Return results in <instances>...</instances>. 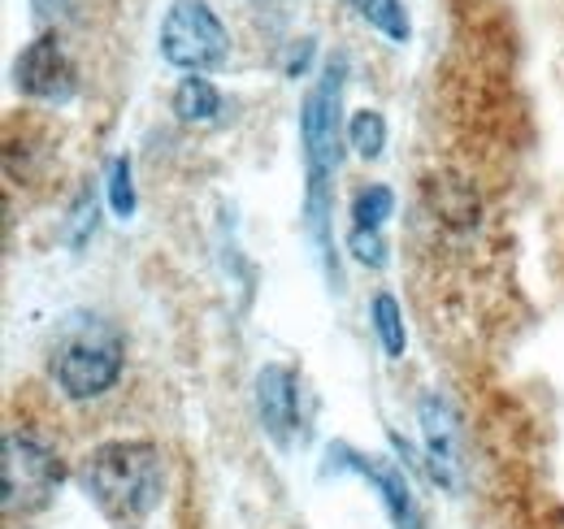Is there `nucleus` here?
<instances>
[{"instance_id":"obj_10","label":"nucleus","mask_w":564,"mask_h":529,"mask_svg":"<svg viewBox=\"0 0 564 529\" xmlns=\"http://www.w3.org/2000/svg\"><path fill=\"white\" fill-rule=\"evenodd\" d=\"M360 22H369L378 35H387L391 44H409L413 35V22H409V9L404 0H344Z\"/></svg>"},{"instance_id":"obj_9","label":"nucleus","mask_w":564,"mask_h":529,"mask_svg":"<svg viewBox=\"0 0 564 529\" xmlns=\"http://www.w3.org/2000/svg\"><path fill=\"white\" fill-rule=\"evenodd\" d=\"M422 430H425V452L434 461V477L443 486H452V468L460 464V452H456V417H452L447 399L438 396L422 399Z\"/></svg>"},{"instance_id":"obj_16","label":"nucleus","mask_w":564,"mask_h":529,"mask_svg":"<svg viewBox=\"0 0 564 529\" xmlns=\"http://www.w3.org/2000/svg\"><path fill=\"white\" fill-rule=\"evenodd\" d=\"M348 252H352L360 264H387V244H382V230H365V226H352L348 235Z\"/></svg>"},{"instance_id":"obj_15","label":"nucleus","mask_w":564,"mask_h":529,"mask_svg":"<svg viewBox=\"0 0 564 529\" xmlns=\"http://www.w3.org/2000/svg\"><path fill=\"white\" fill-rule=\"evenodd\" d=\"M109 199H113V213H118V217H131V213H135V187H131V161H127V156L113 161Z\"/></svg>"},{"instance_id":"obj_4","label":"nucleus","mask_w":564,"mask_h":529,"mask_svg":"<svg viewBox=\"0 0 564 529\" xmlns=\"http://www.w3.org/2000/svg\"><path fill=\"white\" fill-rule=\"evenodd\" d=\"M161 57L183 74H209L230 62V31L209 0H174L161 22Z\"/></svg>"},{"instance_id":"obj_11","label":"nucleus","mask_w":564,"mask_h":529,"mask_svg":"<svg viewBox=\"0 0 564 529\" xmlns=\"http://www.w3.org/2000/svg\"><path fill=\"white\" fill-rule=\"evenodd\" d=\"M174 114L183 122H213L221 114V91L213 87L205 74H187L174 91Z\"/></svg>"},{"instance_id":"obj_12","label":"nucleus","mask_w":564,"mask_h":529,"mask_svg":"<svg viewBox=\"0 0 564 529\" xmlns=\"http://www.w3.org/2000/svg\"><path fill=\"white\" fill-rule=\"evenodd\" d=\"M373 331H378V343H382V352L395 360V356H404V313H400V304H395V295H378L373 300Z\"/></svg>"},{"instance_id":"obj_13","label":"nucleus","mask_w":564,"mask_h":529,"mask_svg":"<svg viewBox=\"0 0 564 529\" xmlns=\"http://www.w3.org/2000/svg\"><path fill=\"white\" fill-rule=\"evenodd\" d=\"M395 213V192L391 187H382V183H373V187H360L352 199V217L356 226H365V230H382V222Z\"/></svg>"},{"instance_id":"obj_17","label":"nucleus","mask_w":564,"mask_h":529,"mask_svg":"<svg viewBox=\"0 0 564 529\" xmlns=\"http://www.w3.org/2000/svg\"><path fill=\"white\" fill-rule=\"evenodd\" d=\"M74 235H70V244L74 248H78V244H83V239H87V230H91V226H96V204H91V196H83L78 199V204H74Z\"/></svg>"},{"instance_id":"obj_14","label":"nucleus","mask_w":564,"mask_h":529,"mask_svg":"<svg viewBox=\"0 0 564 529\" xmlns=\"http://www.w3.org/2000/svg\"><path fill=\"white\" fill-rule=\"evenodd\" d=\"M348 139H352V148L365 156V161L382 156V148H387V122H382V114H373V109L352 114V122H348Z\"/></svg>"},{"instance_id":"obj_6","label":"nucleus","mask_w":564,"mask_h":529,"mask_svg":"<svg viewBox=\"0 0 564 529\" xmlns=\"http://www.w3.org/2000/svg\"><path fill=\"white\" fill-rule=\"evenodd\" d=\"M13 83L18 91L44 100V105H66L78 91V69H74L70 53L62 44L57 31H44L40 40H31L13 66Z\"/></svg>"},{"instance_id":"obj_5","label":"nucleus","mask_w":564,"mask_h":529,"mask_svg":"<svg viewBox=\"0 0 564 529\" xmlns=\"http://www.w3.org/2000/svg\"><path fill=\"white\" fill-rule=\"evenodd\" d=\"M0 482H4V512H35L62 486V461L35 434H4L0 447Z\"/></svg>"},{"instance_id":"obj_3","label":"nucleus","mask_w":564,"mask_h":529,"mask_svg":"<svg viewBox=\"0 0 564 529\" xmlns=\"http://www.w3.org/2000/svg\"><path fill=\"white\" fill-rule=\"evenodd\" d=\"M127 343L100 317H70L53 347V382L70 399H96L118 387Z\"/></svg>"},{"instance_id":"obj_18","label":"nucleus","mask_w":564,"mask_h":529,"mask_svg":"<svg viewBox=\"0 0 564 529\" xmlns=\"http://www.w3.org/2000/svg\"><path fill=\"white\" fill-rule=\"evenodd\" d=\"M308 53H313V44L304 40V48H295V53H291V62H286V74H300V69L308 66Z\"/></svg>"},{"instance_id":"obj_1","label":"nucleus","mask_w":564,"mask_h":529,"mask_svg":"<svg viewBox=\"0 0 564 529\" xmlns=\"http://www.w3.org/2000/svg\"><path fill=\"white\" fill-rule=\"evenodd\" d=\"M344 69L348 62L335 57L322 69L317 87L304 96L300 109V143H304V226L317 244V257L335 278V244H330V183L339 170V109H344Z\"/></svg>"},{"instance_id":"obj_7","label":"nucleus","mask_w":564,"mask_h":529,"mask_svg":"<svg viewBox=\"0 0 564 529\" xmlns=\"http://www.w3.org/2000/svg\"><path fill=\"white\" fill-rule=\"evenodd\" d=\"M330 461H335V468H352L365 482H373L378 495H382V504H387V512H391V521L400 529H422V512H417V504H413L409 477H404L395 464L378 461V456H360V452L344 447V443L330 447Z\"/></svg>"},{"instance_id":"obj_8","label":"nucleus","mask_w":564,"mask_h":529,"mask_svg":"<svg viewBox=\"0 0 564 529\" xmlns=\"http://www.w3.org/2000/svg\"><path fill=\"white\" fill-rule=\"evenodd\" d=\"M257 412L261 425L270 430V439L286 443L291 425H295V374L282 365H265L257 374Z\"/></svg>"},{"instance_id":"obj_2","label":"nucleus","mask_w":564,"mask_h":529,"mask_svg":"<svg viewBox=\"0 0 564 529\" xmlns=\"http://www.w3.org/2000/svg\"><path fill=\"white\" fill-rule=\"evenodd\" d=\"M83 486L118 526H140L161 499V452L140 439H118L83 461Z\"/></svg>"}]
</instances>
